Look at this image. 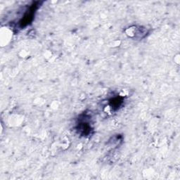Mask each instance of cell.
Masks as SVG:
<instances>
[{"label": "cell", "mask_w": 180, "mask_h": 180, "mask_svg": "<svg viewBox=\"0 0 180 180\" xmlns=\"http://www.w3.org/2000/svg\"><path fill=\"white\" fill-rule=\"evenodd\" d=\"M35 7H36L35 5V6L33 5L30 8V10L26 13V14H25L23 18V19L20 21V26L21 27L26 26L32 21L33 16H34V13H35Z\"/></svg>", "instance_id": "obj_1"}, {"label": "cell", "mask_w": 180, "mask_h": 180, "mask_svg": "<svg viewBox=\"0 0 180 180\" xmlns=\"http://www.w3.org/2000/svg\"><path fill=\"white\" fill-rule=\"evenodd\" d=\"M122 103V100L120 99H118V98H115V99H114L113 100V102H112V106L113 108H118V106H120V104Z\"/></svg>", "instance_id": "obj_2"}]
</instances>
